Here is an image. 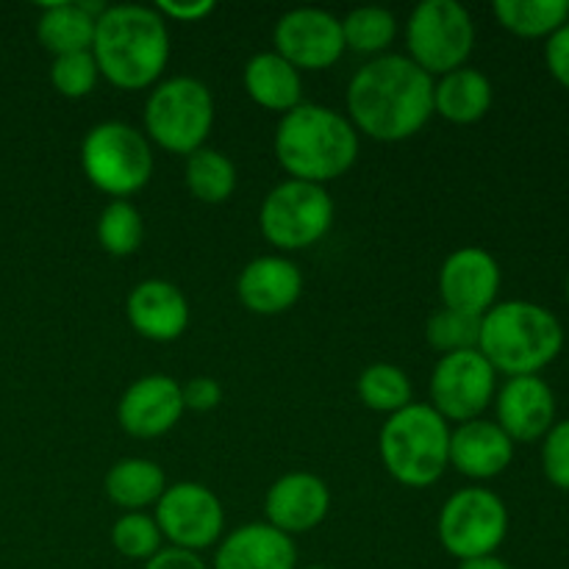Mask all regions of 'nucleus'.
<instances>
[{
    "label": "nucleus",
    "instance_id": "37",
    "mask_svg": "<svg viewBox=\"0 0 569 569\" xmlns=\"http://www.w3.org/2000/svg\"><path fill=\"white\" fill-rule=\"evenodd\" d=\"M164 20H178V22H200L217 9L211 0H161L153 6Z\"/></svg>",
    "mask_w": 569,
    "mask_h": 569
},
{
    "label": "nucleus",
    "instance_id": "26",
    "mask_svg": "<svg viewBox=\"0 0 569 569\" xmlns=\"http://www.w3.org/2000/svg\"><path fill=\"white\" fill-rule=\"evenodd\" d=\"M495 17L522 39H548L569 22V0H495Z\"/></svg>",
    "mask_w": 569,
    "mask_h": 569
},
{
    "label": "nucleus",
    "instance_id": "36",
    "mask_svg": "<svg viewBox=\"0 0 569 569\" xmlns=\"http://www.w3.org/2000/svg\"><path fill=\"white\" fill-rule=\"evenodd\" d=\"M545 64H548L550 76L569 89V22L545 42Z\"/></svg>",
    "mask_w": 569,
    "mask_h": 569
},
{
    "label": "nucleus",
    "instance_id": "38",
    "mask_svg": "<svg viewBox=\"0 0 569 569\" xmlns=\"http://www.w3.org/2000/svg\"><path fill=\"white\" fill-rule=\"evenodd\" d=\"M144 569H209L198 553L181 548H161L153 559L144 561Z\"/></svg>",
    "mask_w": 569,
    "mask_h": 569
},
{
    "label": "nucleus",
    "instance_id": "3",
    "mask_svg": "<svg viewBox=\"0 0 569 569\" xmlns=\"http://www.w3.org/2000/svg\"><path fill=\"white\" fill-rule=\"evenodd\" d=\"M276 159L292 181L317 183L342 178L359 159V131L348 114L320 103H300L276 128Z\"/></svg>",
    "mask_w": 569,
    "mask_h": 569
},
{
    "label": "nucleus",
    "instance_id": "34",
    "mask_svg": "<svg viewBox=\"0 0 569 569\" xmlns=\"http://www.w3.org/2000/svg\"><path fill=\"white\" fill-rule=\"evenodd\" d=\"M542 472L556 489L569 492V420L556 422L542 439Z\"/></svg>",
    "mask_w": 569,
    "mask_h": 569
},
{
    "label": "nucleus",
    "instance_id": "39",
    "mask_svg": "<svg viewBox=\"0 0 569 569\" xmlns=\"http://www.w3.org/2000/svg\"><path fill=\"white\" fill-rule=\"evenodd\" d=\"M459 569H511L500 556H478V559L459 561Z\"/></svg>",
    "mask_w": 569,
    "mask_h": 569
},
{
    "label": "nucleus",
    "instance_id": "17",
    "mask_svg": "<svg viewBox=\"0 0 569 569\" xmlns=\"http://www.w3.org/2000/svg\"><path fill=\"white\" fill-rule=\"evenodd\" d=\"M328 511H331L328 483L311 472H287L267 489V522L287 537L315 531Z\"/></svg>",
    "mask_w": 569,
    "mask_h": 569
},
{
    "label": "nucleus",
    "instance_id": "22",
    "mask_svg": "<svg viewBox=\"0 0 569 569\" xmlns=\"http://www.w3.org/2000/svg\"><path fill=\"white\" fill-rule=\"evenodd\" d=\"M103 3H89V0H56L44 3L37 22V37L48 53L67 56L92 50L94 22L103 14Z\"/></svg>",
    "mask_w": 569,
    "mask_h": 569
},
{
    "label": "nucleus",
    "instance_id": "21",
    "mask_svg": "<svg viewBox=\"0 0 569 569\" xmlns=\"http://www.w3.org/2000/svg\"><path fill=\"white\" fill-rule=\"evenodd\" d=\"M214 569H298V548L270 522H248L220 539Z\"/></svg>",
    "mask_w": 569,
    "mask_h": 569
},
{
    "label": "nucleus",
    "instance_id": "40",
    "mask_svg": "<svg viewBox=\"0 0 569 569\" xmlns=\"http://www.w3.org/2000/svg\"><path fill=\"white\" fill-rule=\"evenodd\" d=\"M300 569H328V567H320V565H315V567H300Z\"/></svg>",
    "mask_w": 569,
    "mask_h": 569
},
{
    "label": "nucleus",
    "instance_id": "6",
    "mask_svg": "<svg viewBox=\"0 0 569 569\" xmlns=\"http://www.w3.org/2000/svg\"><path fill=\"white\" fill-rule=\"evenodd\" d=\"M214 128V98L203 81L176 76L156 83L144 103V137L178 156L206 148Z\"/></svg>",
    "mask_w": 569,
    "mask_h": 569
},
{
    "label": "nucleus",
    "instance_id": "2",
    "mask_svg": "<svg viewBox=\"0 0 569 569\" xmlns=\"http://www.w3.org/2000/svg\"><path fill=\"white\" fill-rule=\"evenodd\" d=\"M170 50L167 20L150 6H106L94 22L92 56L100 76L117 89L153 87L170 61Z\"/></svg>",
    "mask_w": 569,
    "mask_h": 569
},
{
    "label": "nucleus",
    "instance_id": "19",
    "mask_svg": "<svg viewBox=\"0 0 569 569\" xmlns=\"http://www.w3.org/2000/svg\"><path fill=\"white\" fill-rule=\"evenodd\" d=\"M126 315L139 337L150 342H176L189 328V300L176 283L148 278L131 289Z\"/></svg>",
    "mask_w": 569,
    "mask_h": 569
},
{
    "label": "nucleus",
    "instance_id": "1",
    "mask_svg": "<svg viewBox=\"0 0 569 569\" xmlns=\"http://www.w3.org/2000/svg\"><path fill=\"white\" fill-rule=\"evenodd\" d=\"M348 120L376 142H406L433 117V78L409 56L383 53L350 78Z\"/></svg>",
    "mask_w": 569,
    "mask_h": 569
},
{
    "label": "nucleus",
    "instance_id": "29",
    "mask_svg": "<svg viewBox=\"0 0 569 569\" xmlns=\"http://www.w3.org/2000/svg\"><path fill=\"white\" fill-rule=\"evenodd\" d=\"M359 398L378 415H398L411 406V381L400 367L378 361L359 376Z\"/></svg>",
    "mask_w": 569,
    "mask_h": 569
},
{
    "label": "nucleus",
    "instance_id": "9",
    "mask_svg": "<svg viewBox=\"0 0 569 569\" xmlns=\"http://www.w3.org/2000/svg\"><path fill=\"white\" fill-rule=\"evenodd\" d=\"M333 226V200L326 187L283 181L264 198L259 211L261 237L278 250H306Z\"/></svg>",
    "mask_w": 569,
    "mask_h": 569
},
{
    "label": "nucleus",
    "instance_id": "30",
    "mask_svg": "<svg viewBox=\"0 0 569 569\" xmlns=\"http://www.w3.org/2000/svg\"><path fill=\"white\" fill-rule=\"evenodd\" d=\"M98 242L111 256H133L144 242V220L128 200H111L98 217Z\"/></svg>",
    "mask_w": 569,
    "mask_h": 569
},
{
    "label": "nucleus",
    "instance_id": "18",
    "mask_svg": "<svg viewBox=\"0 0 569 569\" xmlns=\"http://www.w3.org/2000/svg\"><path fill=\"white\" fill-rule=\"evenodd\" d=\"M237 295L244 309L253 315H283L303 295V272L283 256H259L239 272Z\"/></svg>",
    "mask_w": 569,
    "mask_h": 569
},
{
    "label": "nucleus",
    "instance_id": "5",
    "mask_svg": "<svg viewBox=\"0 0 569 569\" xmlns=\"http://www.w3.org/2000/svg\"><path fill=\"white\" fill-rule=\"evenodd\" d=\"M381 461L409 489L433 487L450 467V426L428 403H411L383 422Z\"/></svg>",
    "mask_w": 569,
    "mask_h": 569
},
{
    "label": "nucleus",
    "instance_id": "7",
    "mask_svg": "<svg viewBox=\"0 0 569 569\" xmlns=\"http://www.w3.org/2000/svg\"><path fill=\"white\" fill-rule=\"evenodd\" d=\"M81 167L94 189L126 200L148 187L153 176L150 139L128 122L109 120L89 128L81 142Z\"/></svg>",
    "mask_w": 569,
    "mask_h": 569
},
{
    "label": "nucleus",
    "instance_id": "35",
    "mask_svg": "<svg viewBox=\"0 0 569 569\" xmlns=\"http://www.w3.org/2000/svg\"><path fill=\"white\" fill-rule=\"evenodd\" d=\"M181 395H183V409L189 411H211L220 406L222 400V389L214 378H192V381L181 383Z\"/></svg>",
    "mask_w": 569,
    "mask_h": 569
},
{
    "label": "nucleus",
    "instance_id": "28",
    "mask_svg": "<svg viewBox=\"0 0 569 569\" xmlns=\"http://www.w3.org/2000/svg\"><path fill=\"white\" fill-rule=\"evenodd\" d=\"M345 50H356L378 59L389 50V44L398 37V20L389 9L381 6H359L342 20Z\"/></svg>",
    "mask_w": 569,
    "mask_h": 569
},
{
    "label": "nucleus",
    "instance_id": "8",
    "mask_svg": "<svg viewBox=\"0 0 569 569\" xmlns=\"http://www.w3.org/2000/svg\"><path fill=\"white\" fill-rule=\"evenodd\" d=\"M409 59L437 81V76L467 67L476 48V22L456 0H422L406 22Z\"/></svg>",
    "mask_w": 569,
    "mask_h": 569
},
{
    "label": "nucleus",
    "instance_id": "14",
    "mask_svg": "<svg viewBox=\"0 0 569 569\" xmlns=\"http://www.w3.org/2000/svg\"><path fill=\"white\" fill-rule=\"evenodd\" d=\"M500 283H503V276H500L498 259L476 244L453 250L439 267L442 306L472 317H483L498 303Z\"/></svg>",
    "mask_w": 569,
    "mask_h": 569
},
{
    "label": "nucleus",
    "instance_id": "41",
    "mask_svg": "<svg viewBox=\"0 0 569 569\" xmlns=\"http://www.w3.org/2000/svg\"><path fill=\"white\" fill-rule=\"evenodd\" d=\"M567 303H569V278H567Z\"/></svg>",
    "mask_w": 569,
    "mask_h": 569
},
{
    "label": "nucleus",
    "instance_id": "11",
    "mask_svg": "<svg viewBox=\"0 0 569 569\" xmlns=\"http://www.w3.org/2000/svg\"><path fill=\"white\" fill-rule=\"evenodd\" d=\"M431 409L445 422L478 420L498 395V372L483 359L481 350H461L442 356L428 383Z\"/></svg>",
    "mask_w": 569,
    "mask_h": 569
},
{
    "label": "nucleus",
    "instance_id": "15",
    "mask_svg": "<svg viewBox=\"0 0 569 569\" xmlns=\"http://www.w3.org/2000/svg\"><path fill=\"white\" fill-rule=\"evenodd\" d=\"M181 383L170 376H142L122 392L117 403V422L137 439L164 437L183 417Z\"/></svg>",
    "mask_w": 569,
    "mask_h": 569
},
{
    "label": "nucleus",
    "instance_id": "24",
    "mask_svg": "<svg viewBox=\"0 0 569 569\" xmlns=\"http://www.w3.org/2000/svg\"><path fill=\"white\" fill-rule=\"evenodd\" d=\"M244 89L253 103L267 111H278L281 117L303 103V78L276 50L256 53L244 64Z\"/></svg>",
    "mask_w": 569,
    "mask_h": 569
},
{
    "label": "nucleus",
    "instance_id": "23",
    "mask_svg": "<svg viewBox=\"0 0 569 569\" xmlns=\"http://www.w3.org/2000/svg\"><path fill=\"white\" fill-rule=\"evenodd\" d=\"M492 81L476 67H459L433 81V114L453 126H472L483 120L492 109Z\"/></svg>",
    "mask_w": 569,
    "mask_h": 569
},
{
    "label": "nucleus",
    "instance_id": "20",
    "mask_svg": "<svg viewBox=\"0 0 569 569\" xmlns=\"http://www.w3.org/2000/svg\"><path fill=\"white\" fill-rule=\"evenodd\" d=\"M515 461V442L492 420L461 422L450 431V467L472 481H489L509 470Z\"/></svg>",
    "mask_w": 569,
    "mask_h": 569
},
{
    "label": "nucleus",
    "instance_id": "32",
    "mask_svg": "<svg viewBox=\"0 0 569 569\" xmlns=\"http://www.w3.org/2000/svg\"><path fill=\"white\" fill-rule=\"evenodd\" d=\"M111 545L126 559L148 561L161 550V531L144 511H126L111 528Z\"/></svg>",
    "mask_w": 569,
    "mask_h": 569
},
{
    "label": "nucleus",
    "instance_id": "33",
    "mask_svg": "<svg viewBox=\"0 0 569 569\" xmlns=\"http://www.w3.org/2000/svg\"><path fill=\"white\" fill-rule=\"evenodd\" d=\"M98 61H94L92 50H81V53L56 56L50 64V83L61 98H87L94 87H98Z\"/></svg>",
    "mask_w": 569,
    "mask_h": 569
},
{
    "label": "nucleus",
    "instance_id": "16",
    "mask_svg": "<svg viewBox=\"0 0 569 569\" xmlns=\"http://www.w3.org/2000/svg\"><path fill=\"white\" fill-rule=\"evenodd\" d=\"M495 415L511 442H539L556 426V395L539 376L509 378L495 395Z\"/></svg>",
    "mask_w": 569,
    "mask_h": 569
},
{
    "label": "nucleus",
    "instance_id": "13",
    "mask_svg": "<svg viewBox=\"0 0 569 569\" xmlns=\"http://www.w3.org/2000/svg\"><path fill=\"white\" fill-rule=\"evenodd\" d=\"M272 44L298 72H320L345 53L342 20L326 9H292L276 22Z\"/></svg>",
    "mask_w": 569,
    "mask_h": 569
},
{
    "label": "nucleus",
    "instance_id": "10",
    "mask_svg": "<svg viewBox=\"0 0 569 569\" xmlns=\"http://www.w3.org/2000/svg\"><path fill=\"white\" fill-rule=\"evenodd\" d=\"M437 533L442 548L459 561L495 556L509 533V509L492 489H459L439 511Z\"/></svg>",
    "mask_w": 569,
    "mask_h": 569
},
{
    "label": "nucleus",
    "instance_id": "25",
    "mask_svg": "<svg viewBox=\"0 0 569 569\" xmlns=\"http://www.w3.org/2000/svg\"><path fill=\"white\" fill-rule=\"evenodd\" d=\"M106 498L126 511H142L159 503L167 489V476L150 459H120L106 472Z\"/></svg>",
    "mask_w": 569,
    "mask_h": 569
},
{
    "label": "nucleus",
    "instance_id": "27",
    "mask_svg": "<svg viewBox=\"0 0 569 569\" xmlns=\"http://www.w3.org/2000/svg\"><path fill=\"white\" fill-rule=\"evenodd\" d=\"M183 181L189 194L206 206H220L237 192V164L217 148H200L187 156Z\"/></svg>",
    "mask_w": 569,
    "mask_h": 569
},
{
    "label": "nucleus",
    "instance_id": "12",
    "mask_svg": "<svg viewBox=\"0 0 569 569\" xmlns=\"http://www.w3.org/2000/svg\"><path fill=\"white\" fill-rule=\"evenodd\" d=\"M153 520L159 526L161 539L170 542V548L200 550L220 542L222 528H226V511L220 498L209 487L194 481H178L164 489L153 511Z\"/></svg>",
    "mask_w": 569,
    "mask_h": 569
},
{
    "label": "nucleus",
    "instance_id": "31",
    "mask_svg": "<svg viewBox=\"0 0 569 569\" xmlns=\"http://www.w3.org/2000/svg\"><path fill=\"white\" fill-rule=\"evenodd\" d=\"M426 339L437 353L450 356L461 350H478L481 339V317L453 309H437L426 322Z\"/></svg>",
    "mask_w": 569,
    "mask_h": 569
},
{
    "label": "nucleus",
    "instance_id": "4",
    "mask_svg": "<svg viewBox=\"0 0 569 569\" xmlns=\"http://www.w3.org/2000/svg\"><path fill=\"white\" fill-rule=\"evenodd\" d=\"M478 350L509 378L539 376L565 350V326L545 306L531 300L495 303L481 317Z\"/></svg>",
    "mask_w": 569,
    "mask_h": 569
}]
</instances>
